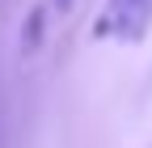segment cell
Segmentation results:
<instances>
[{"mask_svg": "<svg viewBox=\"0 0 152 148\" xmlns=\"http://www.w3.org/2000/svg\"><path fill=\"white\" fill-rule=\"evenodd\" d=\"M72 4H76V0H42V13H47V17H64Z\"/></svg>", "mask_w": 152, "mask_h": 148, "instance_id": "7a4b0ae2", "label": "cell"}, {"mask_svg": "<svg viewBox=\"0 0 152 148\" xmlns=\"http://www.w3.org/2000/svg\"><path fill=\"white\" fill-rule=\"evenodd\" d=\"M152 30V0H106L93 21V38L102 42H140Z\"/></svg>", "mask_w": 152, "mask_h": 148, "instance_id": "6da1fadb", "label": "cell"}]
</instances>
